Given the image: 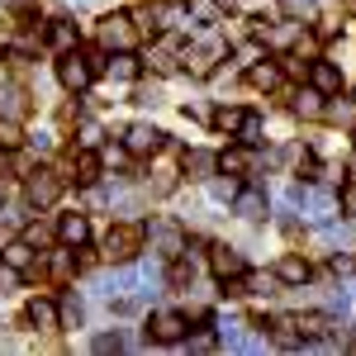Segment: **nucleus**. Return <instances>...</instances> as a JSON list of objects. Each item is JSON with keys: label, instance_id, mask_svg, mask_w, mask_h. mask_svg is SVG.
<instances>
[{"label": "nucleus", "instance_id": "nucleus-20", "mask_svg": "<svg viewBox=\"0 0 356 356\" xmlns=\"http://www.w3.org/2000/svg\"><path fill=\"white\" fill-rule=\"evenodd\" d=\"M186 171H191L195 181H204V176H214V171H219V157H214V152H200V147H195V152H186Z\"/></svg>", "mask_w": 356, "mask_h": 356}, {"label": "nucleus", "instance_id": "nucleus-13", "mask_svg": "<svg viewBox=\"0 0 356 356\" xmlns=\"http://www.w3.org/2000/svg\"><path fill=\"white\" fill-rule=\"evenodd\" d=\"M309 275H314V266L304 257H280V266H275V280L280 285H309Z\"/></svg>", "mask_w": 356, "mask_h": 356}, {"label": "nucleus", "instance_id": "nucleus-34", "mask_svg": "<svg viewBox=\"0 0 356 356\" xmlns=\"http://www.w3.org/2000/svg\"><path fill=\"white\" fill-rule=\"evenodd\" d=\"M100 138H105V134H100V124H90V119H86V124H81V147H95Z\"/></svg>", "mask_w": 356, "mask_h": 356}, {"label": "nucleus", "instance_id": "nucleus-10", "mask_svg": "<svg viewBox=\"0 0 356 356\" xmlns=\"http://www.w3.org/2000/svg\"><path fill=\"white\" fill-rule=\"evenodd\" d=\"M186 19L200 29H214L223 19V0H186Z\"/></svg>", "mask_w": 356, "mask_h": 356}, {"label": "nucleus", "instance_id": "nucleus-32", "mask_svg": "<svg viewBox=\"0 0 356 356\" xmlns=\"http://www.w3.org/2000/svg\"><path fill=\"white\" fill-rule=\"evenodd\" d=\"M15 143H19V124L5 119V124H0V147H15Z\"/></svg>", "mask_w": 356, "mask_h": 356}, {"label": "nucleus", "instance_id": "nucleus-44", "mask_svg": "<svg viewBox=\"0 0 356 356\" xmlns=\"http://www.w3.org/2000/svg\"><path fill=\"white\" fill-rule=\"evenodd\" d=\"M352 352H356V342H352Z\"/></svg>", "mask_w": 356, "mask_h": 356}, {"label": "nucleus", "instance_id": "nucleus-35", "mask_svg": "<svg viewBox=\"0 0 356 356\" xmlns=\"http://www.w3.org/2000/svg\"><path fill=\"white\" fill-rule=\"evenodd\" d=\"M24 243H38V247H43V243H48V228H38V223H29V228H24Z\"/></svg>", "mask_w": 356, "mask_h": 356}, {"label": "nucleus", "instance_id": "nucleus-6", "mask_svg": "<svg viewBox=\"0 0 356 356\" xmlns=\"http://www.w3.org/2000/svg\"><path fill=\"white\" fill-rule=\"evenodd\" d=\"M166 134L162 129H152V124H129L124 129V147L134 152V157H152V152H162Z\"/></svg>", "mask_w": 356, "mask_h": 356}, {"label": "nucleus", "instance_id": "nucleus-24", "mask_svg": "<svg viewBox=\"0 0 356 356\" xmlns=\"http://www.w3.org/2000/svg\"><path fill=\"white\" fill-rule=\"evenodd\" d=\"M86 314V304L76 300V295H62V304H57V318H62V328H76Z\"/></svg>", "mask_w": 356, "mask_h": 356}, {"label": "nucleus", "instance_id": "nucleus-14", "mask_svg": "<svg viewBox=\"0 0 356 356\" xmlns=\"http://www.w3.org/2000/svg\"><path fill=\"white\" fill-rule=\"evenodd\" d=\"M24 318H29L38 332L62 328V318H57V304H53V300H29V314H24Z\"/></svg>", "mask_w": 356, "mask_h": 356}, {"label": "nucleus", "instance_id": "nucleus-2", "mask_svg": "<svg viewBox=\"0 0 356 356\" xmlns=\"http://www.w3.org/2000/svg\"><path fill=\"white\" fill-rule=\"evenodd\" d=\"M24 191H29V204L48 209V204H57V200H62V176H57V171H48V166H33Z\"/></svg>", "mask_w": 356, "mask_h": 356}, {"label": "nucleus", "instance_id": "nucleus-45", "mask_svg": "<svg viewBox=\"0 0 356 356\" xmlns=\"http://www.w3.org/2000/svg\"><path fill=\"white\" fill-rule=\"evenodd\" d=\"M352 138H356V129H352Z\"/></svg>", "mask_w": 356, "mask_h": 356}, {"label": "nucleus", "instance_id": "nucleus-21", "mask_svg": "<svg viewBox=\"0 0 356 356\" xmlns=\"http://www.w3.org/2000/svg\"><path fill=\"white\" fill-rule=\"evenodd\" d=\"M105 72H110L114 81H134V76H138V57L134 53H110Z\"/></svg>", "mask_w": 356, "mask_h": 356}, {"label": "nucleus", "instance_id": "nucleus-8", "mask_svg": "<svg viewBox=\"0 0 356 356\" xmlns=\"http://www.w3.org/2000/svg\"><path fill=\"white\" fill-rule=\"evenodd\" d=\"M209 271L219 280H233V275H247V261H243V252H233L228 243H214L209 247Z\"/></svg>", "mask_w": 356, "mask_h": 356}, {"label": "nucleus", "instance_id": "nucleus-22", "mask_svg": "<svg viewBox=\"0 0 356 356\" xmlns=\"http://www.w3.org/2000/svg\"><path fill=\"white\" fill-rule=\"evenodd\" d=\"M48 43H53L57 53H72V48H76V29L67 24V19H53V24H48Z\"/></svg>", "mask_w": 356, "mask_h": 356}, {"label": "nucleus", "instance_id": "nucleus-41", "mask_svg": "<svg viewBox=\"0 0 356 356\" xmlns=\"http://www.w3.org/2000/svg\"><path fill=\"white\" fill-rule=\"evenodd\" d=\"M76 5H95V0H76Z\"/></svg>", "mask_w": 356, "mask_h": 356}, {"label": "nucleus", "instance_id": "nucleus-43", "mask_svg": "<svg viewBox=\"0 0 356 356\" xmlns=\"http://www.w3.org/2000/svg\"><path fill=\"white\" fill-rule=\"evenodd\" d=\"M0 204H5V186H0Z\"/></svg>", "mask_w": 356, "mask_h": 356}, {"label": "nucleus", "instance_id": "nucleus-26", "mask_svg": "<svg viewBox=\"0 0 356 356\" xmlns=\"http://www.w3.org/2000/svg\"><path fill=\"white\" fill-rule=\"evenodd\" d=\"M95 176H100V157H95L90 147H81V157H76V181H81V186H90Z\"/></svg>", "mask_w": 356, "mask_h": 356}, {"label": "nucleus", "instance_id": "nucleus-5", "mask_svg": "<svg viewBox=\"0 0 356 356\" xmlns=\"http://www.w3.org/2000/svg\"><path fill=\"white\" fill-rule=\"evenodd\" d=\"M138 247H143V228H134V223H119L110 238H105V257L124 266V261H134V257H138Z\"/></svg>", "mask_w": 356, "mask_h": 356}, {"label": "nucleus", "instance_id": "nucleus-29", "mask_svg": "<svg viewBox=\"0 0 356 356\" xmlns=\"http://www.w3.org/2000/svg\"><path fill=\"white\" fill-rule=\"evenodd\" d=\"M275 290V275H247L243 280V295H271Z\"/></svg>", "mask_w": 356, "mask_h": 356}, {"label": "nucleus", "instance_id": "nucleus-19", "mask_svg": "<svg viewBox=\"0 0 356 356\" xmlns=\"http://www.w3.org/2000/svg\"><path fill=\"white\" fill-rule=\"evenodd\" d=\"M247 81L261 86V90H275V86H280V67H275V62H252V67H247Z\"/></svg>", "mask_w": 356, "mask_h": 356}, {"label": "nucleus", "instance_id": "nucleus-16", "mask_svg": "<svg viewBox=\"0 0 356 356\" xmlns=\"http://www.w3.org/2000/svg\"><path fill=\"white\" fill-rule=\"evenodd\" d=\"M233 214H238V219H266V195L261 191H238L233 195Z\"/></svg>", "mask_w": 356, "mask_h": 356}, {"label": "nucleus", "instance_id": "nucleus-23", "mask_svg": "<svg viewBox=\"0 0 356 356\" xmlns=\"http://www.w3.org/2000/svg\"><path fill=\"white\" fill-rule=\"evenodd\" d=\"M328 328H332V323L323 318V314H300V318H295V332H300L304 342H314V337H323Z\"/></svg>", "mask_w": 356, "mask_h": 356}, {"label": "nucleus", "instance_id": "nucleus-9", "mask_svg": "<svg viewBox=\"0 0 356 356\" xmlns=\"http://www.w3.org/2000/svg\"><path fill=\"white\" fill-rule=\"evenodd\" d=\"M86 238H90L86 214H62V219H57V243H62V247H81Z\"/></svg>", "mask_w": 356, "mask_h": 356}, {"label": "nucleus", "instance_id": "nucleus-28", "mask_svg": "<svg viewBox=\"0 0 356 356\" xmlns=\"http://www.w3.org/2000/svg\"><path fill=\"white\" fill-rule=\"evenodd\" d=\"M209 119H214V129H223V134H238V124H243V110H214Z\"/></svg>", "mask_w": 356, "mask_h": 356}, {"label": "nucleus", "instance_id": "nucleus-30", "mask_svg": "<svg viewBox=\"0 0 356 356\" xmlns=\"http://www.w3.org/2000/svg\"><path fill=\"white\" fill-rule=\"evenodd\" d=\"M95 352H100V356L124 352V332H100V337H95Z\"/></svg>", "mask_w": 356, "mask_h": 356}, {"label": "nucleus", "instance_id": "nucleus-12", "mask_svg": "<svg viewBox=\"0 0 356 356\" xmlns=\"http://www.w3.org/2000/svg\"><path fill=\"white\" fill-rule=\"evenodd\" d=\"M300 204H304V214H309L314 223H328L332 214H337V200H332V195H323V191H304Z\"/></svg>", "mask_w": 356, "mask_h": 356}, {"label": "nucleus", "instance_id": "nucleus-27", "mask_svg": "<svg viewBox=\"0 0 356 356\" xmlns=\"http://www.w3.org/2000/svg\"><path fill=\"white\" fill-rule=\"evenodd\" d=\"M238 138H243V147H257V143H261V119H257V114H243Z\"/></svg>", "mask_w": 356, "mask_h": 356}, {"label": "nucleus", "instance_id": "nucleus-1", "mask_svg": "<svg viewBox=\"0 0 356 356\" xmlns=\"http://www.w3.org/2000/svg\"><path fill=\"white\" fill-rule=\"evenodd\" d=\"M95 38H100V48H105V53H134L138 19H134V15H124V10H114V15H105V19H100Z\"/></svg>", "mask_w": 356, "mask_h": 356}, {"label": "nucleus", "instance_id": "nucleus-42", "mask_svg": "<svg viewBox=\"0 0 356 356\" xmlns=\"http://www.w3.org/2000/svg\"><path fill=\"white\" fill-rule=\"evenodd\" d=\"M238 5H257V0H238Z\"/></svg>", "mask_w": 356, "mask_h": 356}, {"label": "nucleus", "instance_id": "nucleus-7", "mask_svg": "<svg viewBox=\"0 0 356 356\" xmlns=\"http://www.w3.org/2000/svg\"><path fill=\"white\" fill-rule=\"evenodd\" d=\"M186 328H191V318H186V314H176V309L152 314V323H147L152 342H181V337H186Z\"/></svg>", "mask_w": 356, "mask_h": 356}, {"label": "nucleus", "instance_id": "nucleus-31", "mask_svg": "<svg viewBox=\"0 0 356 356\" xmlns=\"http://www.w3.org/2000/svg\"><path fill=\"white\" fill-rule=\"evenodd\" d=\"M219 171H247V152H223Z\"/></svg>", "mask_w": 356, "mask_h": 356}, {"label": "nucleus", "instance_id": "nucleus-18", "mask_svg": "<svg viewBox=\"0 0 356 356\" xmlns=\"http://www.w3.org/2000/svg\"><path fill=\"white\" fill-rule=\"evenodd\" d=\"M323 100H328V95L309 86V90H300V95H295V114H300V119H323Z\"/></svg>", "mask_w": 356, "mask_h": 356}, {"label": "nucleus", "instance_id": "nucleus-36", "mask_svg": "<svg viewBox=\"0 0 356 356\" xmlns=\"http://www.w3.org/2000/svg\"><path fill=\"white\" fill-rule=\"evenodd\" d=\"M337 209H347V214H356V186H347V191H342V200H337Z\"/></svg>", "mask_w": 356, "mask_h": 356}, {"label": "nucleus", "instance_id": "nucleus-33", "mask_svg": "<svg viewBox=\"0 0 356 356\" xmlns=\"http://www.w3.org/2000/svg\"><path fill=\"white\" fill-rule=\"evenodd\" d=\"M209 191H214V200H233V195L243 191V186H238V181H214Z\"/></svg>", "mask_w": 356, "mask_h": 356}, {"label": "nucleus", "instance_id": "nucleus-11", "mask_svg": "<svg viewBox=\"0 0 356 356\" xmlns=\"http://www.w3.org/2000/svg\"><path fill=\"white\" fill-rule=\"evenodd\" d=\"M309 86L323 90V95H337V90H342V72H337L332 62H309Z\"/></svg>", "mask_w": 356, "mask_h": 356}, {"label": "nucleus", "instance_id": "nucleus-3", "mask_svg": "<svg viewBox=\"0 0 356 356\" xmlns=\"http://www.w3.org/2000/svg\"><path fill=\"white\" fill-rule=\"evenodd\" d=\"M147 238H152V252H157V257H166V261L186 252V228H181L176 219H157L152 228H147Z\"/></svg>", "mask_w": 356, "mask_h": 356}, {"label": "nucleus", "instance_id": "nucleus-15", "mask_svg": "<svg viewBox=\"0 0 356 356\" xmlns=\"http://www.w3.org/2000/svg\"><path fill=\"white\" fill-rule=\"evenodd\" d=\"M29 114V95L19 90V86H0V119H24Z\"/></svg>", "mask_w": 356, "mask_h": 356}, {"label": "nucleus", "instance_id": "nucleus-37", "mask_svg": "<svg viewBox=\"0 0 356 356\" xmlns=\"http://www.w3.org/2000/svg\"><path fill=\"white\" fill-rule=\"evenodd\" d=\"M209 347H214V337H209V332H195V337H191V352H209Z\"/></svg>", "mask_w": 356, "mask_h": 356}, {"label": "nucleus", "instance_id": "nucleus-4", "mask_svg": "<svg viewBox=\"0 0 356 356\" xmlns=\"http://www.w3.org/2000/svg\"><path fill=\"white\" fill-rule=\"evenodd\" d=\"M90 76H95V72H90V57H86V53H76V48H72V53H62V62H57V81L67 86V90H76V95H81L86 86H90Z\"/></svg>", "mask_w": 356, "mask_h": 356}, {"label": "nucleus", "instance_id": "nucleus-40", "mask_svg": "<svg viewBox=\"0 0 356 356\" xmlns=\"http://www.w3.org/2000/svg\"><path fill=\"white\" fill-rule=\"evenodd\" d=\"M347 171H352V176H356V157H352V166H347Z\"/></svg>", "mask_w": 356, "mask_h": 356}, {"label": "nucleus", "instance_id": "nucleus-17", "mask_svg": "<svg viewBox=\"0 0 356 356\" xmlns=\"http://www.w3.org/2000/svg\"><path fill=\"white\" fill-rule=\"evenodd\" d=\"M0 261H5L10 271H29V266H33V243H24V238L5 243L0 247Z\"/></svg>", "mask_w": 356, "mask_h": 356}, {"label": "nucleus", "instance_id": "nucleus-38", "mask_svg": "<svg viewBox=\"0 0 356 356\" xmlns=\"http://www.w3.org/2000/svg\"><path fill=\"white\" fill-rule=\"evenodd\" d=\"M33 152H43V157H48V152H53V134H38V138H33Z\"/></svg>", "mask_w": 356, "mask_h": 356}, {"label": "nucleus", "instance_id": "nucleus-25", "mask_svg": "<svg viewBox=\"0 0 356 356\" xmlns=\"http://www.w3.org/2000/svg\"><path fill=\"white\" fill-rule=\"evenodd\" d=\"M72 252H76V247H57L53 257H48V271H53L57 280H67V275L76 271V261H72Z\"/></svg>", "mask_w": 356, "mask_h": 356}, {"label": "nucleus", "instance_id": "nucleus-39", "mask_svg": "<svg viewBox=\"0 0 356 356\" xmlns=\"http://www.w3.org/2000/svg\"><path fill=\"white\" fill-rule=\"evenodd\" d=\"M290 5H295L300 15H314V0H290Z\"/></svg>", "mask_w": 356, "mask_h": 356}]
</instances>
